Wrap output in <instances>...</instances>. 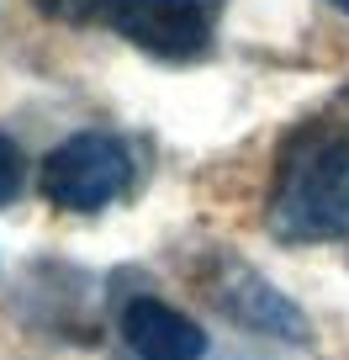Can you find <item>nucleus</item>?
Returning <instances> with one entry per match:
<instances>
[{"label":"nucleus","instance_id":"nucleus-1","mask_svg":"<svg viewBox=\"0 0 349 360\" xmlns=\"http://www.w3.org/2000/svg\"><path fill=\"white\" fill-rule=\"evenodd\" d=\"M281 223L296 238H349V133L286 154Z\"/></svg>","mask_w":349,"mask_h":360},{"label":"nucleus","instance_id":"nucleus-2","mask_svg":"<svg viewBox=\"0 0 349 360\" xmlns=\"http://www.w3.org/2000/svg\"><path fill=\"white\" fill-rule=\"evenodd\" d=\"M133 186V154L112 133H74L43 159V191L64 212H101Z\"/></svg>","mask_w":349,"mask_h":360},{"label":"nucleus","instance_id":"nucleus-3","mask_svg":"<svg viewBox=\"0 0 349 360\" xmlns=\"http://www.w3.org/2000/svg\"><path fill=\"white\" fill-rule=\"evenodd\" d=\"M217 0H127V11L117 16V32L133 48L169 64H185L212 43Z\"/></svg>","mask_w":349,"mask_h":360},{"label":"nucleus","instance_id":"nucleus-4","mask_svg":"<svg viewBox=\"0 0 349 360\" xmlns=\"http://www.w3.org/2000/svg\"><path fill=\"white\" fill-rule=\"evenodd\" d=\"M122 345L138 360H202L206 355V334L196 318H185L180 307L159 302V297H133L117 318Z\"/></svg>","mask_w":349,"mask_h":360},{"label":"nucleus","instance_id":"nucleus-5","mask_svg":"<svg viewBox=\"0 0 349 360\" xmlns=\"http://www.w3.org/2000/svg\"><path fill=\"white\" fill-rule=\"evenodd\" d=\"M212 297L228 307V318H233V323H249V328H259V334L307 339L302 313H296V307L286 302L281 292H270V286L259 281L254 270H233V276H228V286H217Z\"/></svg>","mask_w":349,"mask_h":360},{"label":"nucleus","instance_id":"nucleus-6","mask_svg":"<svg viewBox=\"0 0 349 360\" xmlns=\"http://www.w3.org/2000/svg\"><path fill=\"white\" fill-rule=\"evenodd\" d=\"M32 6L69 27H117V16L127 11V0H32Z\"/></svg>","mask_w":349,"mask_h":360},{"label":"nucleus","instance_id":"nucleus-7","mask_svg":"<svg viewBox=\"0 0 349 360\" xmlns=\"http://www.w3.org/2000/svg\"><path fill=\"white\" fill-rule=\"evenodd\" d=\"M22 175H27V169H22V148H16L11 138L0 133V207L16 202V191H22Z\"/></svg>","mask_w":349,"mask_h":360},{"label":"nucleus","instance_id":"nucleus-8","mask_svg":"<svg viewBox=\"0 0 349 360\" xmlns=\"http://www.w3.org/2000/svg\"><path fill=\"white\" fill-rule=\"evenodd\" d=\"M334 6H338V11H349V0H334Z\"/></svg>","mask_w":349,"mask_h":360}]
</instances>
